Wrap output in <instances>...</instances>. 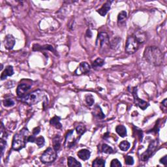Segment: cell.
Here are the masks:
<instances>
[{
	"label": "cell",
	"instance_id": "obj_1",
	"mask_svg": "<svg viewBox=\"0 0 167 167\" xmlns=\"http://www.w3.org/2000/svg\"><path fill=\"white\" fill-rule=\"evenodd\" d=\"M144 57L149 64L154 66H160L163 61V54L157 46H147L145 49Z\"/></svg>",
	"mask_w": 167,
	"mask_h": 167
},
{
	"label": "cell",
	"instance_id": "obj_2",
	"mask_svg": "<svg viewBox=\"0 0 167 167\" xmlns=\"http://www.w3.org/2000/svg\"><path fill=\"white\" fill-rule=\"evenodd\" d=\"M28 134V130L26 128L22 129L19 133L15 134L13 139L12 149L15 151H19L24 148L26 146L27 138L29 136Z\"/></svg>",
	"mask_w": 167,
	"mask_h": 167
},
{
	"label": "cell",
	"instance_id": "obj_3",
	"mask_svg": "<svg viewBox=\"0 0 167 167\" xmlns=\"http://www.w3.org/2000/svg\"><path fill=\"white\" fill-rule=\"evenodd\" d=\"M45 97V92L41 89H37L20 98V100L22 102L31 106L39 103L40 101H43Z\"/></svg>",
	"mask_w": 167,
	"mask_h": 167
},
{
	"label": "cell",
	"instance_id": "obj_4",
	"mask_svg": "<svg viewBox=\"0 0 167 167\" xmlns=\"http://www.w3.org/2000/svg\"><path fill=\"white\" fill-rule=\"evenodd\" d=\"M140 45V44L136 39L135 35H130L129 37H128L127 42H126L125 52L129 54H133L135 53L138 50Z\"/></svg>",
	"mask_w": 167,
	"mask_h": 167
},
{
	"label": "cell",
	"instance_id": "obj_5",
	"mask_svg": "<svg viewBox=\"0 0 167 167\" xmlns=\"http://www.w3.org/2000/svg\"><path fill=\"white\" fill-rule=\"evenodd\" d=\"M57 158V151L54 148L48 147L43 152L40 157V159L43 163L48 164L53 163Z\"/></svg>",
	"mask_w": 167,
	"mask_h": 167
},
{
	"label": "cell",
	"instance_id": "obj_6",
	"mask_svg": "<svg viewBox=\"0 0 167 167\" xmlns=\"http://www.w3.org/2000/svg\"><path fill=\"white\" fill-rule=\"evenodd\" d=\"M158 147V142L157 140H153L150 144L148 147L146 152L142 153L140 155V159L142 161H146L153 155Z\"/></svg>",
	"mask_w": 167,
	"mask_h": 167
},
{
	"label": "cell",
	"instance_id": "obj_7",
	"mask_svg": "<svg viewBox=\"0 0 167 167\" xmlns=\"http://www.w3.org/2000/svg\"><path fill=\"white\" fill-rule=\"evenodd\" d=\"M132 93L134 98V102H135V105L136 106H138L140 108H141L142 110H146V109L148 107L149 103H147L146 101L140 99L138 97L137 95V88L135 87V88L133 89V91Z\"/></svg>",
	"mask_w": 167,
	"mask_h": 167
},
{
	"label": "cell",
	"instance_id": "obj_8",
	"mask_svg": "<svg viewBox=\"0 0 167 167\" xmlns=\"http://www.w3.org/2000/svg\"><path fill=\"white\" fill-rule=\"evenodd\" d=\"M91 67L90 65L87 64V62L84 61L80 63V64L79 65V66L77 67L75 71V75H81L83 74H86L89 72Z\"/></svg>",
	"mask_w": 167,
	"mask_h": 167
},
{
	"label": "cell",
	"instance_id": "obj_9",
	"mask_svg": "<svg viewBox=\"0 0 167 167\" xmlns=\"http://www.w3.org/2000/svg\"><path fill=\"white\" fill-rule=\"evenodd\" d=\"M31 88V86L28 84H21L19 85L16 89V94L18 97L22 98L26 95V94Z\"/></svg>",
	"mask_w": 167,
	"mask_h": 167
},
{
	"label": "cell",
	"instance_id": "obj_10",
	"mask_svg": "<svg viewBox=\"0 0 167 167\" xmlns=\"http://www.w3.org/2000/svg\"><path fill=\"white\" fill-rule=\"evenodd\" d=\"M97 43H99L101 47H103V46L105 45L110 44V42H109L108 35L106 34V32L99 33L97 37Z\"/></svg>",
	"mask_w": 167,
	"mask_h": 167
},
{
	"label": "cell",
	"instance_id": "obj_11",
	"mask_svg": "<svg viewBox=\"0 0 167 167\" xmlns=\"http://www.w3.org/2000/svg\"><path fill=\"white\" fill-rule=\"evenodd\" d=\"M16 41L12 35H7L4 39L5 47L8 50H12L15 45Z\"/></svg>",
	"mask_w": 167,
	"mask_h": 167
},
{
	"label": "cell",
	"instance_id": "obj_12",
	"mask_svg": "<svg viewBox=\"0 0 167 167\" xmlns=\"http://www.w3.org/2000/svg\"><path fill=\"white\" fill-rule=\"evenodd\" d=\"M112 3V1H106L105 4L103 5V7L101 8V9H98L97 11L101 16H105L107 13L108 12V10L110 9V6L111 3Z\"/></svg>",
	"mask_w": 167,
	"mask_h": 167
},
{
	"label": "cell",
	"instance_id": "obj_13",
	"mask_svg": "<svg viewBox=\"0 0 167 167\" xmlns=\"http://www.w3.org/2000/svg\"><path fill=\"white\" fill-rule=\"evenodd\" d=\"M43 50H48L51 52H53L54 54L56 53L55 49H54L53 48V46L51 45H45L43 46H40L39 45H34V46H33V50L34 51H40Z\"/></svg>",
	"mask_w": 167,
	"mask_h": 167
},
{
	"label": "cell",
	"instance_id": "obj_14",
	"mask_svg": "<svg viewBox=\"0 0 167 167\" xmlns=\"http://www.w3.org/2000/svg\"><path fill=\"white\" fill-rule=\"evenodd\" d=\"M78 157L83 161H87L90 158L91 153L87 149H82L78 151L77 153Z\"/></svg>",
	"mask_w": 167,
	"mask_h": 167
},
{
	"label": "cell",
	"instance_id": "obj_15",
	"mask_svg": "<svg viewBox=\"0 0 167 167\" xmlns=\"http://www.w3.org/2000/svg\"><path fill=\"white\" fill-rule=\"evenodd\" d=\"M13 74H14V70H13V66L9 65V66L6 67L5 69L3 71V73H1V80H3L5 78H7V77H8V76L13 75Z\"/></svg>",
	"mask_w": 167,
	"mask_h": 167
},
{
	"label": "cell",
	"instance_id": "obj_16",
	"mask_svg": "<svg viewBox=\"0 0 167 167\" xmlns=\"http://www.w3.org/2000/svg\"><path fill=\"white\" fill-rule=\"evenodd\" d=\"M50 124L57 129H61L62 128V125L60 122V117L58 116H54L52 118H51L50 120Z\"/></svg>",
	"mask_w": 167,
	"mask_h": 167
},
{
	"label": "cell",
	"instance_id": "obj_17",
	"mask_svg": "<svg viewBox=\"0 0 167 167\" xmlns=\"http://www.w3.org/2000/svg\"><path fill=\"white\" fill-rule=\"evenodd\" d=\"M61 139L60 138L59 135H56L54 136L52 139V145L53 148L56 150V151H58L59 150L60 147H61Z\"/></svg>",
	"mask_w": 167,
	"mask_h": 167
},
{
	"label": "cell",
	"instance_id": "obj_18",
	"mask_svg": "<svg viewBox=\"0 0 167 167\" xmlns=\"http://www.w3.org/2000/svg\"><path fill=\"white\" fill-rule=\"evenodd\" d=\"M127 18V14L125 10L120 12L117 16V24L120 26L125 23L126 19Z\"/></svg>",
	"mask_w": 167,
	"mask_h": 167
},
{
	"label": "cell",
	"instance_id": "obj_19",
	"mask_svg": "<svg viewBox=\"0 0 167 167\" xmlns=\"http://www.w3.org/2000/svg\"><path fill=\"white\" fill-rule=\"evenodd\" d=\"M94 116L95 117H97L98 119H102L105 117V114L103 112L100 106L98 105H96L95 106V108L94 109Z\"/></svg>",
	"mask_w": 167,
	"mask_h": 167
},
{
	"label": "cell",
	"instance_id": "obj_20",
	"mask_svg": "<svg viewBox=\"0 0 167 167\" xmlns=\"http://www.w3.org/2000/svg\"><path fill=\"white\" fill-rule=\"evenodd\" d=\"M116 131L121 137H125L127 136V129L124 125H119L116 127Z\"/></svg>",
	"mask_w": 167,
	"mask_h": 167
},
{
	"label": "cell",
	"instance_id": "obj_21",
	"mask_svg": "<svg viewBox=\"0 0 167 167\" xmlns=\"http://www.w3.org/2000/svg\"><path fill=\"white\" fill-rule=\"evenodd\" d=\"M67 165L70 167L82 166L81 163H79L75 158H74L73 157H69L67 158Z\"/></svg>",
	"mask_w": 167,
	"mask_h": 167
},
{
	"label": "cell",
	"instance_id": "obj_22",
	"mask_svg": "<svg viewBox=\"0 0 167 167\" xmlns=\"http://www.w3.org/2000/svg\"><path fill=\"white\" fill-rule=\"evenodd\" d=\"M134 35H135L136 39L138 40V41L139 42L140 44H142L146 41V35L144 34V33L142 32V31H138Z\"/></svg>",
	"mask_w": 167,
	"mask_h": 167
},
{
	"label": "cell",
	"instance_id": "obj_23",
	"mask_svg": "<svg viewBox=\"0 0 167 167\" xmlns=\"http://www.w3.org/2000/svg\"><path fill=\"white\" fill-rule=\"evenodd\" d=\"M92 166L94 167H105V161L103 159L97 158L93 161Z\"/></svg>",
	"mask_w": 167,
	"mask_h": 167
},
{
	"label": "cell",
	"instance_id": "obj_24",
	"mask_svg": "<svg viewBox=\"0 0 167 167\" xmlns=\"http://www.w3.org/2000/svg\"><path fill=\"white\" fill-rule=\"evenodd\" d=\"M101 152L105 153H107V154H111V153H114V150L110 146H109L108 145L103 144L101 146Z\"/></svg>",
	"mask_w": 167,
	"mask_h": 167
},
{
	"label": "cell",
	"instance_id": "obj_25",
	"mask_svg": "<svg viewBox=\"0 0 167 167\" xmlns=\"http://www.w3.org/2000/svg\"><path fill=\"white\" fill-rule=\"evenodd\" d=\"M130 146H131V144L127 140L122 141L119 145V149L121 150H122V151H124V152L127 151V150L129 149Z\"/></svg>",
	"mask_w": 167,
	"mask_h": 167
},
{
	"label": "cell",
	"instance_id": "obj_26",
	"mask_svg": "<svg viewBox=\"0 0 167 167\" xmlns=\"http://www.w3.org/2000/svg\"><path fill=\"white\" fill-rule=\"evenodd\" d=\"M104 64H105V61H104L103 59L99 57V58L96 59L94 62H93L92 67L93 68L101 67H102Z\"/></svg>",
	"mask_w": 167,
	"mask_h": 167
},
{
	"label": "cell",
	"instance_id": "obj_27",
	"mask_svg": "<svg viewBox=\"0 0 167 167\" xmlns=\"http://www.w3.org/2000/svg\"><path fill=\"white\" fill-rule=\"evenodd\" d=\"M3 104L5 106V107H10V106H13L15 105V101L12 99H5V100L3 101Z\"/></svg>",
	"mask_w": 167,
	"mask_h": 167
},
{
	"label": "cell",
	"instance_id": "obj_28",
	"mask_svg": "<svg viewBox=\"0 0 167 167\" xmlns=\"http://www.w3.org/2000/svg\"><path fill=\"white\" fill-rule=\"evenodd\" d=\"M86 127H85V126L82 124L79 125L76 127V133H77L78 135L80 136L83 135V134L85 133V131H86Z\"/></svg>",
	"mask_w": 167,
	"mask_h": 167
},
{
	"label": "cell",
	"instance_id": "obj_29",
	"mask_svg": "<svg viewBox=\"0 0 167 167\" xmlns=\"http://www.w3.org/2000/svg\"><path fill=\"white\" fill-rule=\"evenodd\" d=\"M35 143L39 147H42L44 146V145L45 144V140L43 136H39V137L36 138L35 140Z\"/></svg>",
	"mask_w": 167,
	"mask_h": 167
},
{
	"label": "cell",
	"instance_id": "obj_30",
	"mask_svg": "<svg viewBox=\"0 0 167 167\" xmlns=\"http://www.w3.org/2000/svg\"><path fill=\"white\" fill-rule=\"evenodd\" d=\"M94 97L92 95H87L86 96V102L87 105L91 106L94 103Z\"/></svg>",
	"mask_w": 167,
	"mask_h": 167
},
{
	"label": "cell",
	"instance_id": "obj_31",
	"mask_svg": "<svg viewBox=\"0 0 167 167\" xmlns=\"http://www.w3.org/2000/svg\"><path fill=\"white\" fill-rule=\"evenodd\" d=\"M125 163L127 165H133L134 164L133 157L130 155H126L125 157Z\"/></svg>",
	"mask_w": 167,
	"mask_h": 167
},
{
	"label": "cell",
	"instance_id": "obj_32",
	"mask_svg": "<svg viewBox=\"0 0 167 167\" xmlns=\"http://www.w3.org/2000/svg\"><path fill=\"white\" fill-rule=\"evenodd\" d=\"M122 164L119 162V160H117V159H114L111 161L110 166L111 167H120L122 166Z\"/></svg>",
	"mask_w": 167,
	"mask_h": 167
},
{
	"label": "cell",
	"instance_id": "obj_33",
	"mask_svg": "<svg viewBox=\"0 0 167 167\" xmlns=\"http://www.w3.org/2000/svg\"><path fill=\"white\" fill-rule=\"evenodd\" d=\"M0 146H1V155H3V154L5 147H6V141H5V140H3V138H1V139H0Z\"/></svg>",
	"mask_w": 167,
	"mask_h": 167
},
{
	"label": "cell",
	"instance_id": "obj_34",
	"mask_svg": "<svg viewBox=\"0 0 167 167\" xmlns=\"http://www.w3.org/2000/svg\"><path fill=\"white\" fill-rule=\"evenodd\" d=\"M119 43V38H116V39H114L113 41H112L110 42V46L112 48H115L116 46H117V45H118Z\"/></svg>",
	"mask_w": 167,
	"mask_h": 167
},
{
	"label": "cell",
	"instance_id": "obj_35",
	"mask_svg": "<svg viewBox=\"0 0 167 167\" xmlns=\"http://www.w3.org/2000/svg\"><path fill=\"white\" fill-rule=\"evenodd\" d=\"M35 140H36V137H35L34 135H29L28 138H27V142H32V143H34V142H35Z\"/></svg>",
	"mask_w": 167,
	"mask_h": 167
},
{
	"label": "cell",
	"instance_id": "obj_36",
	"mask_svg": "<svg viewBox=\"0 0 167 167\" xmlns=\"http://www.w3.org/2000/svg\"><path fill=\"white\" fill-rule=\"evenodd\" d=\"M160 163L161 164H163V165H165V166L166 165V163H167V156L166 155H165L164 157H163L161 159Z\"/></svg>",
	"mask_w": 167,
	"mask_h": 167
},
{
	"label": "cell",
	"instance_id": "obj_37",
	"mask_svg": "<svg viewBox=\"0 0 167 167\" xmlns=\"http://www.w3.org/2000/svg\"><path fill=\"white\" fill-rule=\"evenodd\" d=\"M40 131H41V128L39 127H35L33 129V135H34L35 136L37 135L38 134L40 133Z\"/></svg>",
	"mask_w": 167,
	"mask_h": 167
},
{
	"label": "cell",
	"instance_id": "obj_38",
	"mask_svg": "<svg viewBox=\"0 0 167 167\" xmlns=\"http://www.w3.org/2000/svg\"><path fill=\"white\" fill-rule=\"evenodd\" d=\"M86 36L87 37H90V38L92 37V33L89 29H87V31L86 32Z\"/></svg>",
	"mask_w": 167,
	"mask_h": 167
},
{
	"label": "cell",
	"instance_id": "obj_39",
	"mask_svg": "<svg viewBox=\"0 0 167 167\" xmlns=\"http://www.w3.org/2000/svg\"><path fill=\"white\" fill-rule=\"evenodd\" d=\"M166 102H167V100L166 99H165L164 100V101H163V102H162V104L163 105V106H165V107L166 106Z\"/></svg>",
	"mask_w": 167,
	"mask_h": 167
}]
</instances>
